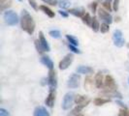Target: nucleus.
Wrapping results in <instances>:
<instances>
[{
  "instance_id": "14",
  "label": "nucleus",
  "mask_w": 129,
  "mask_h": 116,
  "mask_svg": "<svg viewBox=\"0 0 129 116\" xmlns=\"http://www.w3.org/2000/svg\"><path fill=\"white\" fill-rule=\"evenodd\" d=\"M74 101H75L76 104H84V103L88 104L89 102H90V100L87 97L82 96V95H77V96L75 97V100Z\"/></svg>"
},
{
  "instance_id": "7",
  "label": "nucleus",
  "mask_w": 129,
  "mask_h": 116,
  "mask_svg": "<svg viewBox=\"0 0 129 116\" xmlns=\"http://www.w3.org/2000/svg\"><path fill=\"white\" fill-rule=\"evenodd\" d=\"M73 59H74L73 54H71V53L67 54V55L59 62V69H60V70H66V69L71 65L72 62H73Z\"/></svg>"
},
{
  "instance_id": "19",
  "label": "nucleus",
  "mask_w": 129,
  "mask_h": 116,
  "mask_svg": "<svg viewBox=\"0 0 129 116\" xmlns=\"http://www.w3.org/2000/svg\"><path fill=\"white\" fill-rule=\"evenodd\" d=\"M39 8H40V10H42V11L49 17V18H53V17H54V12H52L49 7L45 6V5H41Z\"/></svg>"
},
{
  "instance_id": "2",
  "label": "nucleus",
  "mask_w": 129,
  "mask_h": 116,
  "mask_svg": "<svg viewBox=\"0 0 129 116\" xmlns=\"http://www.w3.org/2000/svg\"><path fill=\"white\" fill-rule=\"evenodd\" d=\"M4 20L6 22V24L10 26H15L18 24L19 22V17L18 15L15 13L12 10H7L6 12L3 15Z\"/></svg>"
},
{
  "instance_id": "13",
  "label": "nucleus",
  "mask_w": 129,
  "mask_h": 116,
  "mask_svg": "<svg viewBox=\"0 0 129 116\" xmlns=\"http://www.w3.org/2000/svg\"><path fill=\"white\" fill-rule=\"evenodd\" d=\"M34 116H50V113L44 106H37L34 110Z\"/></svg>"
},
{
  "instance_id": "38",
  "label": "nucleus",
  "mask_w": 129,
  "mask_h": 116,
  "mask_svg": "<svg viewBox=\"0 0 129 116\" xmlns=\"http://www.w3.org/2000/svg\"><path fill=\"white\" fill-rule=\"evenodd\" d=\"M58 13H59V15L61 16V17H63V18H68V16H69V14L67 13V12H64V11H58Z\"/></svg>"
},
{
  "instance_id": "27",
  "label": "nucleus",
  "mask_w": 129,
  "mask_h": 116,
  "mask_svg": "<svg viewBox=\"0 0 129 116\" xmlns=\"http://www.w3.org/2000/svg\"><path fill=\"white\" fill-rule=\"evenodd\" d=\"M110 30V26H109V23H106L104 22L100 25V31L101 33H107Z\"/></svg>"
},
{
  "instance_id": "35",
  "label": "nucleus",
  "mask_w": 129,
  "mask_h": 116,
  "mask_svg": "<svg viewBox=\"0 0 129 116\" xmlns=\"http://www.w3.org/2000/svg\"><path fill=\"white\" fill-rule=\"evenodd\" d=\"M97 6H98V3H97V2H92V3H91V4H90L91 11H92L93 13H96Z\"/></svg>"
},
{
  "instance_id": "21",
  "label": "nucleus",
  "mask_w": 129,
  "mask_h": 116,
  "mask_svg": "<svg viewBox=\"0 0 129 116\" xmlns=\"http://www.w3.org/2000/svg\"><path fill=\"white\" fill-rule=\"evenodd\" d=\"M91 28L94 32H97L99 29H100V24H99V21L96 18H93L92 21H91Z\"/></svg>"
},
{
  "instance_id": "36",
  "label": "nucleus",
  "mask_w": 129,
  "mask_h": 116,
  "mask_svg": "<svg viewBox=\"0 0 129 116\" xmlns=\"http://www.w3.org/2000/svg\"><path fill=\"white\" fill-rule=\"evenodd\" d=\"M0 116H10V113L4 108H0Z\"/></svg>"
},
{
  "instance_id": "5",
  "label": "nucleus",
  "mask_w": 129,
  "mask_h": 116,
  "mask_svg": "<svg viewBox=\"0 0 129 116\" xmlns=\"http://www.w3.org/2000/svg\"><path fill=\"white\" fill-rule=\"evenodd\" d=\"M48 84L50 85L51 88H56L57 86V76H56V72L53 69L50 70L49 72V77H48Z\"/></svg>"
},
{
  "instance_id": "43",
  "label": "nucleus",
  "mask_w": 129,
  "mask_h": 116,
  "mask_svg": "<svg viewBox=\"0 0 129 116\" xmlns=\"http://www.w3.org/2000/svg\"><path fill=\"white\" fill-rule=\"evenodd\" d=\"M127 47L129 48V43H127Z\"/></svg>"
},
{
  "instance_id": "40",
  "label": "nucleus",
  "mask_w": 129,
  "mask_h": 116,
  "mask_svg": "<svg viewBox=\"0 0 129 116\" xmlns=\"http://www.w3.org/2000/svg\"><path fill=\"white\" fill-rule=\"evenodd\" d=\"M42 81H43V82H42V84H43V85H45L46 81H48V79H47V78H43V79H42Z\"/></svg>"
},
{
  "instance_id": "41",
  "label": "nucleus",
  "mask_w": 129,
  "mask_h": 116,
  "mask_svg": "<svg viewBox=\"0 0 129 116\" xmlns=\"http://www.w3.org/2000/svg\"><path fill=\"white\" fill-rule=\"evenodd\" d=\"M74 116H84V114H83V113H78V114H76V115H74Z\"/></svg>"
},
{
  "instance_id": "9",
  "label": "nucleus",
  "mask_w": 129,
  "mask_h": 116,
  "mask_svg": "<svg viewBox=\"0 0 129 116\" xmlns=\"http://www.w3.org/2000/svg\"><path fill=\"white\" fill-rule=\"evenodd\" d=\"M55 96H56V92H55V89L54 88H51L50 90V93L46 99L45 103L46 104L49 106V107H52L53 104H54V101H55Z\"/></svg>"
},
{
  "instance_id": "3",
  "label": "nucleus",
  "mask_w": 129,
  "mask_h": 116,
  "mask_svg": "<svg viewBox=\"0 0 129 116\" xmlns=\"http://www.w3.org/2000/svg\"><path fill=\"white\" fill-rule=\"evenodd\" d=\"M104 88L105 90L108 91H114L117 89V85L116 84V81L112 76H109V75L106 76L104 80Z\"/></svg>"
},
{
  "instance_id": "25",
  "label": "nucleus",
  "mask_w": 129,
  "mask_h": 116,
  "mask_svg": "<svg viewBox=\"0 0 129 116\" xmlns=\"http://www.w3.org/2000/svg\"><path fill=\"white\" fill-rule=\"evenodd\" d=\"M66 39L68 40V42L73 45H79V42H78V40L75 37H73L71 35H66Z\"/></svg>"
},
{
  "instance_id": "18",
  "label": "nucleus",
  "mask_w": 129,
  "mask_h": 116,
  "mask_svg": "<svg viewBox=\"0 0 129 116\" xmlns=\"http://www.w3.org/2000/svg\"><path fill=\"white\" fill-rule=\"evenodd\" d=\"M12 6V0H0V10L5 11Z\"/></svg>"
},
{
  "instance_id": "42",
  "label": "nucleus",
  "mask_w": 129,
  "mask_h": 116,
  "mask_svg": "<svg viewBox=\"0 0 129 116\" xmlns=\"http://www.w3.org/2000/svg\"><path fill=\"white\" fill-rule=\"evenodd\" d=\"M119 20H120V18H119V17L116 18V21H119Z\"/></svg>"
},
{
  "instance_id": "4",
  "label": "nucleus",
  "mask_w": 129,
  "mask_h": 116,
  "mask_svg": "<svg viewBox=\"0 0 129 116\" xmlns=\"http://www.w3.org/2000/svg\"><path fill=\"white\" fill-rule=\"evenodd\" d=\"M113 40H114V45L117 47H121L124 45V39L122 37V32L118 29L115 30L114 35H113Z\"/></svg>"
},
{
  "instance_id": "28",
  "label": "nucleus",
  "mask_w": 129,
  "mask_h": 116,
  "mask_svg": "<svg viewBox=\"0 0 129 116\" xmlns=\"http://www.w3.org/2000/svg\"><path fill=\"white\" fill-rule=\"evenodd\" d=\"M103 7L107 10V11H109V12H111L112 11V3H111V0H105L103 2Z\"/></svg>"
},
{
  "instance_id": "8",
  "label": "nucleus",
  "mask_w": 129,
  "mask_h": 116,
  "mask_svg": "<svg viewBox=\"0 0 129 116\" xmlns=\"http://www.w3.org/2000/svg\"><path fill=\"white\" fill-rule=\"evenodd\" d=\"M98 17H99V19H102L104 22H106V23H112L113 22V17L111 16V14L109 12H107V11H105L104 9H99L98 10Z\"/></svg>"
},
{
  "instance_id": "39",
  "label": "nucleus",
  "mask_w": 129,
  "mask_h": 116,
  "mask_svg": "<svg viewBox=\"0 0 129 116\" xmlns=\"http://www.w3.org/2000/svg\"><path fill=\"white\" fill-rule=\"evenodd\" d=\"M116 103H117V104H119L121 107H126V106H125V105H124V104H123L121 102H119V101H116Z\"/></svg>"
},
{
  "instance_id": "30",
  "label": "nucleus",
  "mask_w": 129,
  "mask_h": 116,
  "mask_svg": "<svg viewBox=\"0 0 129 116\" xmlns=\"http://www.w3.org/2000/svg\"><path fill=\"white\" fill-rule=\"evenodd\" d=\"M35 45H36L37 51L40 52V53H43V52H44V49H43L42 45H41V44H40V41H39V40H35Z\"/></svg>"
},
{
  "instance_id": "6",
  "label": "nucleus",
  "mask_w": 129,
  "mask_h": 116,
  "mask_svg": "<svg viewBox=\"0 0 129 116\" xmlns=\"http://www.w3.org/2000/svg\"><path fill=\"white\" fill-rule=\"evenodd\" d=\"M74 94L73 93H67L63 98V102H62V108L64 110L69 109L71 107L73 101H74Z\"/></svg>"
},
{
  "instance_id": "23",
  "label": "nucleus",
  "mask_w": 129,
  "mask_h": 116,
  "mask_svg": "<svg viewBox=\"0 0 129 116\" xmlns=\"http://www.w3.org/2000/svg\"><path fill=\"white\" fill-rule=\"evenodd\" d=\"M82 19H83V22H84V23H85L86 25H91L92 19H91L90 15H89L88 13H85V15H84V17L82 18Z\"/></svg>"
},
{
  "instance_id": "37",
  "label": "nucleus",
  "mask_w": 129,
  "mask_h": 116,
  "mask_svg": "<svg viewBox=\"0 0 129 116\" xmlns=\"http://www.w3.org/2000/svg\"><path fill=\"white\" fill-rule=\"evenodd\" d=\"M92 82H91V78L90 77H86L85 78V81H84V86L88 88V85H91Z\"/></svg>"
},
{
  "instance_id": "20",
  "label": "nucleus",
  "mask_w": 129,
  "mask_h": 116,
  "mask_svg": "<svg viewBox=\"0 0 129 116\" xmlns=\"http://www.w3.org/2000/svg\"><path fill=\"white\" fill-rule=\"evenodd\" d=\"M110 102H111L110 99H103V98H96V99H94V101H93L94 104L97 105V106L103 105V104H105V103H110Z\"/></svg>"
},
{
  "instance_id": "15",
  "label": "nucleus",
  "mask_w": 129,
  "mask_h": 116,
  "mask_svg": "<svg viewBox=\"0 0 129 116\" xmlns=\"http://www.w3.org/2000/svg\"><path fill=\"white\" fill-rule=\"evenodd\" d=\"M70 14H72L73 16L75 17H78V18H83L84 15H85V12H84V9H80V8H74V9H70L68 11Z\"/></svg>"
},
{
  "instance_id": "46",
  "label": "nucleus",
  "mask_w": 129,
  "mask_h": 116,
  "mask_svg": "<svg viewBox=\"0 0 129 116\" xmlns=\"http://www.w3.org/2000/svg\"><path fill=\"white\" fill-rule=\"evenodd\" d=\"M128 83H129V79H128Z\"/></svg>"
},
{
  "instance_id": "32",
  "label": "nucleus",
  "mask_w": 129,
  "mask_h": 116,
  "mask_svg": "<svg viewBox=\"0 0 129 116\" xmlns=\"http://www.w3.org/2000/svg\"><path fill=\"white\" fill-rule=\"evenodd\" d=\"M28 3H29V5L32 7V9H34L35 11H37L38 10V6H37V2L35 1V0H28Z\"/></svg>"
},
{
  "instance_id": "34",
  "label": "nucleus",
  "mask_w": 129,
  "mask_h": 116,
  "mask_svg": "<svg viewBox=\"0 0 129 116\" xmlns=\"http://www.w3.org/2000/svg\"><path fill=\"white\" fill-rule=\"evenodd\" d=\"M118 6H119V0H114V2H113V9H114V11L117 12L118 11Z\"/></svg>"
},
{
  "instance_id": "1",
  "label": "nucleus",
  "mask_w": 129,
  "mask_h": 116,
  "mask_svg": "<svg viewBox=\"0 0 129 116\" xmlns=\"http://www.w3.org/2000/svg\"><path fill=\"white\" fill-rule=\"evenodd\" d=\"M20 26L21 29L29 35H32L35 30V21L33 18L30 16L26 10L21 11V17H20Z\"/></svg>"
},
{
  "instance_id": "17",
  "label": "nucleus",
  "mask_w": 129,
  "mask_h": 116,
  "mask_svg": "<svg viewBox=\"0 0 129 116\" xmlns=\"http://www.w3.org/2000/svg\"><path fill=\"white\" fill-rule=\"evenodd\" d=\"M41 62L45 65V66H47L50 70H52V69H53V62H52V59L50 57H48V56H42Z\"/></svg>"
},
{
  "instance_id": "45",
  "label": "nucleus",
  "mask_w": 129,
  "mask_h": 116,
  "mask_svg": "<svg viewBox=\"0 0 129 116\" xmlns=\"http://www.w3.org/2000/svg\"><path fill=\"white\" fill-rule=\"evenodd\" d=\"M98 1H104V0H98Z\"/></svg>"
},
{
  "instance_id": "10",
  "label": "nucleus",
  "mask_w": 129,
  "mask_h": 116,
  "mask_svg": "<svg viewBox=\"0 0 129 116\" xmlns=\"http://www.w3.org/2000/svg\"><path fill=\"white\" fill-rule=\"evenodd\" d=\"M80 79H81V77L79 75L77 74H74V75H72L70 78H69V80H68V87H70V88H77L78 86L80 85Z\"/></svg>"
},
{
  "instance_id": "12",
  "label": "nucleus",
  "mask_w": 129,
  "mask_h": 116,
  "mask_svg": "<svg viewBox=\"0 0 129 116\" xmlns=\"http://www.w3.org/2000/svg\"><path fill=\"white\" fill-rule=\"evenodd\" d=\"M77 73L78 74H84V75H90L93 74V69L88 66H80L77 68Z\"/></svg>"
},
{
  "instance_id": "29",
  "label": "nucleus",
  "mask_w": 129,
  "mask_h": 116,
  "mask_svg": "<svg viewBox=\"0 0 129 116\" xmlns=\"http://www.w3.org/2000/svg\"><path fill=\"white\" fill-rule=\"evenodd\" d=\"M118 116H129V109L127 107H122L118 112Z\"/></svg>"
},
{
  "instance_id": "33",
  "label": "nucleus",
  "mask_w": 129,
  "mask_h": 116,
  "mask_svg": "<svg viewBox=\"0 0 129 116\" xmlns=\"http://www.w3.org/2000/svg\"><path fill=\"white\" fill-rule=\"evenodd\" d=\"M68 47H69L70 50H72L74 53H81V50L78 49L77 47H76V45H71V44H69V45H68Z\"/></svg>"
},
{
  "instance_id": "24",
  "label": "nucleus",
  "mask_w": 129,
  "mask_h": 116,
  "mask_svg": "<svg viewBox=\"0 0 129 116\" xmlns=\"http://www.w3.org/2000/svg\"><path fill=\"white\" fill-rule=\"evenodd\" d=\"M58 5L62 9H66L70 5V1L69 0H58Z\"/></svg>"
},
{
  "instance_id": "16",
  "label": "nucleus",
  "mask_w": 129,
  "mask_h": 116,
  "mask_svg": "<svg viewBox=\"0 0 129 116\" xmlns=\"http://www.w3.org/2000/svg\"><path fill=\"white\" fill-rule=\"evenodd\" d=\"M103 75H102V73L101 72H98L96 74V76H95V80H94V82H95V86H96L97 88H101L102 87V85H103Z\"/></svg>"
},
{
  "instance_id": "22",
  "label": "nucleus",
  "mask_w": 129,
  "mask_h": 116,
  "mask_svg": "<svg viewBox=\"0 0 129 116\" xmlns=\"http://www.w3.org/2000/svg\"><path fill=\"white\" fill-rule=\"evenodd\" d=\"M86 105H87L86 103H84V104H78L77 106H76L74 109L72 110L71 116L72 115H76V114H78V113H80V112L83 110V108H84V107H85Z\"/></svg>"
},
{
  "instance_id": "44",
  "label": "nucleus",
  "mask_w": 129,
  "mask_h": 116,
  "mask_svg": "<svg viewBox=\"0 0 129 116\" xmlns=\"http://www.w3.org/2000/svg\"><path fill=\"white\" fill-rule=\"evenodd\" d=\"M19 2H21V1H22V0H19Z\"/></svg>"
},
{
  "instance_id": "11",
  "label": "nucleus",
  "mask_w": 129,
  "mask_h": 116,
  "mask_svg": "<svg viewBox=\"0 0 129 116\" xmlns=\"http://www.w3.org/2000/svg\"><path fill=\"white\" fill-rule=\"evenodd\" d=\"M39 41H40V44L42 45L44 51H50L51 50V47H50V45L48 44V42H47L43 32H39Z\"/></svg>"
},
{
  "instance_id": "31",
  "label": "nucleus",
  "mask_w": 129,
  "mask_h": 116,
  "mask_svg": "<svg viewBox=\"0 0 129 116\" xmlns=\"http://www.w3.org/2000/svg\"><path fill=\"white\" fill-rule=\"evenodd\" d=\"M42 1L48 5H51V6H55L58 4V0H42Z\"/></svg>"
},
{
  "instance_id": "26",
  "label": "nucleus",
  "mask_w": 129,
  "mask_h": 116,
  "mask_svg": "<svg viewBox=\"0 0 129 116\" xmlns=\"http://www.w3.org/2000/svg\"><path fill=\"white\" fill-rule=\"evenodd\" d=\"M49 35H50L51 37H52V38L58 39V38H60L61 33H60V31H58V30H51V31L49 32Z\"/></svg>"
}]
</instances>
